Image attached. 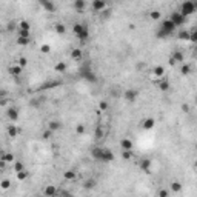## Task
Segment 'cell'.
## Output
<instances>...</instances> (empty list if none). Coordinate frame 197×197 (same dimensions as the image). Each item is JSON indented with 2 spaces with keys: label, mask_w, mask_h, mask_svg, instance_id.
<instances>
[{
  "label": "cell",
  "mask_w": 197,
  "mask_h": 197,
  "mask_svg": "<svg viewBox=\"0 0 197 197\" xmlns=\"http://www.w3.org/2000/svg\"><path fill=\"white\" fill-rule=\"evenodd\" d=\"M140 168L145 171V172H150L151 169V160H148V159H143L142 162H140Z\"/></svg>",
  "instance_id": "cell-14"
},
{
  "label": "cell",
  "mask_w": 197,
  "mask_h": 197,
  "mask_svg": "<svg viewBox=\"0 0 197 197\" xmlns=\"http://www.w3.org/2000/svg\"><path fill=\"white\" fill-rule=\"evenodd\" d=\"M94 186H95V180H94V179H89V180L85 182V188L91 189V188H94Z\"/></svg>",
  "instance_id": "cell-34"
},
{
  "label": "cell",
  "mask_w": 197,
  "mask_h": 197,
  "mask_svg": "<svg viewBox=\"0 0 197 197\" xmlns=\"http://www.w3.org/2000/svg\"><path fill=\"white\" fill-rule=\"evenodd\" d=\"M22 69H23V68L20 66V65H14V66L9 68V73L13 74L14 77H19V76L22 74Z\"/></svg>",
  "instance_id": "cell-13"
},
{
  "label": "cell",
  "mask_w": 197,
  "mask_h": 197,
  "mask_svg": "<svg viewBox=\"0 0 197 197\" xmlns=\"http://www.w3.org/2000/svg\"><path fill=\"white\" fill-rule=\"evenodd\" d=\"M65 31H66L65 25H62V23H57V25H56V32H57V34H63Z\"/></svg>",
  "instance_id": "cell-29"
},
{
  "label": "cell",
  "mask_w": 197,
  "mask_h": 197,
  "mask_svg": "<svg viewBox=\"0 0 197 197\" xmlns=\"http://www.w3.org/2000/svg\"><path fill=\"white\" fill-rule=\"evenodd\" d=\"M94 134H95V137H97V139H102V137H103V129L100 128V126L95 128V133H94Z\"/></svg>",
  "instance_id": "cell-37"
},
{
  "label": "cell",
  "mask_w": 197,
  "mask_h": 197,
  "mask_svg": "<svg viewBox=\"0 0 197 197\" xmlns=\"http://www.w3.org/2000/svg\"><path fill=\"white\" fill-rule=\"evenodd\" d=\"M42 52H45V54H46V52H49V46L43 45V46H42Z\"/></svg>",
  "instance_id": "cell-45"
},
{
  "label": "cell",
  "mask_w": 197,
  "mask_h": 197,
  "mask_svg": "<svg viewBox=\"0 0 197 197\" xmlns=\"http://www.w3.org/2000/svg\"><path fill=\"white\" fill-rule=\"evenodd\" d=\"M108 109V103L106 102H100L99 103V111H106Z\"/></svg>",
  "instance_id": "cell-40"
},
{
  "label": "cell",
  "mask_w": 197,
  "mask_h": 197,
  "mask_svg": "<svg viewBox=\"0 0 197 197\" xmlns=\"http://www.w3.org/2000/svg\"><path fill=\"white\" fill-rule=\"evenodd\" d=\"M137 95H139V91L137 89H126L123 94V99L126 100V102H136V99H137Z\"/></svg>",
  "instance_id": "cell-5"
},
{
  "label": "cell",
  "mask_w": 197,
  "mask_h": 197,
  "mask_svg": "<svg viewBox=\"0 0 197 197\" xmlns=\"http://www.w3.org/2000/svg\"><path fill=\"white\" fill-rule=\"evenodd\" d=\"M22 169H25V165H23L22 162H16L14 163V172H19Z\"/></svg>",
  "instance_id": "cell-31"
},
{
  "label": "cell",
  "mask_w": 197,
  "mask_h": 197,
  "mask_svg": "<svg viewBox=\"0 0 197 197\" xmlns=\"http://www.w3.org/2000/svg\"><path fill=\"white\" fill-rule=\"evenodd\" d=\"M171 189L176 191V193H179V191L182 189V185L179 183V182H172V183H171Z\"/></svg>",
  "instance_id": "cell-32"
},
{
  "label": "cell",
  "mask_w": 197,
  "mask_h": 197,
  "mask_svg": "<svg viewBox=\"0 0 197 197\" xmlns=\"http://www.w3.org/2000/svg\"><path fill=\"white\" fill-rule=\"evenodd\" d=\"M17 43L26 46V45L29 43V37H22V35H19V37H17Z\"/></svg>",
  "instance_id": "cell-24"
},
{
  "label": "cell",
  "mask_w": 197,
  "mask_h": 197,
  "mask_svg": "<svg viewBox=\"0 0 197 197\" xmlns=\"http://www.w3.org/2000/svg\"><path fill=\"white\" fill-rule=\"evenodd\" d=\"M105 6H106V0H94L92 2V9L95 11V13L105 9Z\"/></svg>",
  "instance_id": "cell-10"
},
{
  "label": "cell",
  "mask_w": 197,
  "mask_h": 197,
  "mask_svg": "<svg viewBox=\"0 0 197 197\" xmlns=\"http://www.w3.org/2000/svg\"><path fill=\"white\" fill-rule=\"evenodd\" d=\"M185 60V56L182 51H174L171 56V63H177V62H183Z\"/></svg>",
  "instance_id": "cell-9"
},
{
  "label": "cell",
  "mask_w": 197,
  "mask_h": 197,
  "mask_svg": "<svg viewBox=\"0 0 197 197\" xmlns=\"http://www.w3.org/2000/svg\"><path fill=\"white\" fill-rule=\"evenodd\" d=\"M71 57H73L74 60H80L82 59V51L80 49H74L73 52H71Z\"/></svg>",
  "instance_id": "cell-25"
},
{
  "label": "cell",
  "mask_w": 197,
  "mask_h": 197,
  "mask_svg": "<svg viewBox=\"0 0 197 197\" xmlns=\"http://www.w3.org/2000/svg\"><path fill=\"white\" fill-rule=\"evenodd\" d=\"M154 125H156L154 119H146V120L143 122V128H145V129H151V128H154Z\"/></svg>",
  "instance_id": "cell-19"
},
{
  "label": "cell",
  "mask_w": 197,
  "mask_h": 197,
  "mask_svg": "<svg viewBox=\"0 0 197 197\" xmlns=\"http://www.w3.org/2000/svg\"><path fill=\"white\" fill-rule=\"evenodd\" d=\"M17 134H19V129H17L14 125H9L8 126V136H11V137H16Z\"/></svg>",
  "instance_id": "cell-21"
},
{
  "label": "cell",
  "mask_w": 197,
  "mask_h": 197,
  "mask_svg": "<svg viewBox=\"0 0 197 197\" xmlns=\"http://www.w3.org/2000/svg\"><path fill=\"white\" fill-rule=\"evenodd\" d=\"M19 65H20L22 68H23V66H26V59H25V57H22L20 60H19Z\"/></svg>",
  "instance_id": "cell-44"
},
{
  "label": "cell",
  "mask_w": 197,
  "mask_h": 197,
  "mask_svg": "<svg viewBox=\"0 0 197 197\" xmlns=\"http://www.w3.org/2000/svg\"><path fill=\"white\" fill-rule=\"evenodd\" d=\"M2 160H5L6 163H9V162H14V154H11V153H8V154H2V157H0Z\"/></svg>",
  "instance_id": "cell-22"
},
{
  "label": "cell",
  "mask_w": 197,
  "mask_h": 197,
  "mask_svg": "<svg viewBox=\"0 0 197 197\" xmlns=\"http://www.w3.org/2000/svg\"><path fill=\"white\" fill-rule=\"evenodd\" d=\"M26 177H28V172H26V169H22V171H19V172H17V179H19V180H25Z\"/></svg>",
  "instance_id": "cell-28"
},
{
  "label": "cell",
  "mask_w": 197,
  "mask_h": 197,
  "mask_svg": "<svg viewBox=\"0 0 197 197\" xmlns=\"http://www.w3.org/2000/svg\"><path fill=\"white\" fill-rule=\"evenodd\" d=\"M48 128H49L52 133H54V131H57V129H60L62 128V123L60 122H57V120H51L49 122V125H48Z\"/></svg>",
  "instance_id": "cell-17"
},
{
  "label": "cell",
  "mask_w": 197,
  "mask_h": 197,
  "mask_svg": "<svg viewBox=\"0 0 197 197\" xmlns=\"http://www.w3.org/2000/svg\"><path fill=\"white\" fill-rule=\"evenodd\" d=\"M0 186H2L3 189H8L11 186V182L9 180H2V182H0Z\"/></svg>",
  "instance_id": "cell-39"
},
{
  "label": "cell",
  "mask_w": 197,
  "mask_h": 197,
  "mask_svg": "<svg viewBox=\"0 0 197 197\" xmlns=\"http://www.w3.org/2000/svg\"><path fill=\"white\" fill-rule=\"evenodd\" d=\"M20 29H26V31H29V23L28 22H20Z\"/></svg>",
  "instance_id": "cell-41"
},
{
  "label": "cell",
  "mask_w": 197,
  "mask_h": 197,
  "mask_svg": "<svg viewBox=\"0 0 197 197\" xmlns=\"http://www.w3.org/2000/svg\"><path fill=\"white\" fill-rule=\"evenodd\" d=\"M189 71H191L189 65H183V66H182V73L183 74H189Z\"/></svg>",
  "instance_id": "cell-43"
},
{
  "label": "cell",
  "mask_w": 197,
  "mask_h": 197,
  "mask_svg": "<svg viewBox=\"0 0 197 197\" xmlns=\"http://www.w3.org/2000/svg\"><path fill=\"white\" fill-rule=\"evenodd\" d=\"M83 26H85V25H82V23H74V25H73V32H74L76 35H79V34L82 32Z\"/></svg>",
  "instance_id": "cell-20"
},
{
  "label": "cell",
  "mask_w": 197,
  "mask_h": 197,
  "mask_svg": "<svg viewBox=\"0 0 197 197\" xmlns=\"http://www.w3.org/2000/svg\"><path fill=\"white\" fill-rule=\"evenodd\" d=\"M82 77H83L86 82H89V83H95V82H97V76H95L89 68H86V69L82 71Z\"/></svg>",
  "instance_id": "cell-4"
},
{
  "label": "cell",
  "mask_w": 197,
  "mask_h": 197,
  "mask_svg": "<svg viewBox=\"0 0 197 197\" xmlns=\"http://www.w3.org/2000/svg\"><path fill=\"white\" fill-rule=\"evenodd\" d=\"M114 160V154H112L109 150H103V157H102V162H105V163H108V162H112Z\"/></svg>",
  "instance_id": "cell-11"
},
{
  "label": "cell",
  "mask_w": 197,
  "mask_h": 197,
  "mask_svg": "<svg viewBox=\"0 0 197 197\" xmlns=\"http://www.w3.org/2000/svg\"><path fill=\"white\" fill-rule=\"evenodd\" d=\"M51 136H52V131H51L49 128H48V129L45 131V133H43V139H49Z\"/></svg>",
  "instance_id": "cell-42"
},
{
  "label": "cell",
  "mask_w": 197,
  "mask_h": 197,
  "mask_svg": "<svg viewBox=\"0 0 197 197\" xmlns=\"http://www.w3.org/2000/svg\"><path fill=\"white\" fill-rule=\"evenodd\" d=\"M65 69H66V65H65V63H62V62H60V63H57V65H56V71H57V73H63Z\"/></svg>",
  "instance_id": "cell-35"
},
{
  "label": "cell",
  "mask_w": 197,
  "mask_h": 197,
  "mask_svg": "<svg viewBox=\"0 0 197 197\" xmlns=\"http://www.w3.org/2000/svg\"><path fill=\"white\" fill-rule=\"evenodd\" d=\"M8 29H9V31H11V29H14V23H9V25H8Z\"/></svg>",
  "instance_id": "cell-47"
},
{
  "label": "cell",
  "mask_w": 197,
  "mask_h": 197,
  "mask_svg": "<svg viewBox=\"0 0 197 197\" xmlns=\"http://www.w3.org/2000/svg\"><path fill=\"white\" fill-rule=\"evenodd\" d=\"M159 194L162 196V197H168L169 193H168V191H165V189H162V191H159Z\"/></svg>",
  "instance_id": "cell-46"
},
{
  "label": "cell",
  "mask_w": 197,
  "mask_h": 197,
  "mask_svg": "<svg viewBox=\"0 0 197 197\" xmlns=\"http://www.w3.org/2000/svg\"><path fill=\"white\" fill-rule=\"evenodd\" d=\"M8 117H9L13 122H16L17 119H19V111H17L16 108H9V109H8Z\"/></svg>",
  "instance_id": "cell-16"
},
{
  "label": "cell",
  "mask_w": 197,
  "mask_h": 197,
  "mask_svg": "<svg viewBox=\"0 0 197 197\" xmlns=\"http://www.w3.org/2000/svg\"><path fill=\"white\" fill-rule=\"evenodd\" d=\"M103 150L105 148H92L91 151V156L94 160H99V162H102V157H103Z\"/></svg>",
  "instance_id": "cell-6"
},
{
  "label": "cell",
  "mask_w": 197,
  "mask_h": 197,
  "mask_svg": "<svg viewBox=\"0 0 197 197\" xmlns=\"http://www.w3.org/2000/svg\"><path fill=\"white\" fill-rule=\"evenodd\" d=\"M154 74H156L157 77H162V76L165 74V69H163V66H156V68H154Z\"/></svg>",
  "instance_id": "cell-27"
},
{
  "label": "cell",
  "mask_w": 197,
  "mask_h": 197,
  "mask_svg": "<svg viewBox=\"0 0 197 197\" xmlns=\"http://www.w3.org/2000/svg\"><path fill=\"white\" fill-rule=\"evenodd\" d=\"M120 146H122V150L131 151V150H133V142H131L129 139H122L120 140Z\"/></svg>",
  "instance_id": "cell-12"
},
{
  "label": "cell",
  "mask_w": 197,
  "mask_h": 197,
  "mask_svg": "<svg viewBox=\"0 0 197 197\" xmlns=\"http://www.w3.org/2000/svg\"><path fill=\"white\" fill-rule=\"evenodd\" d=\"M174 29H176V26H174V23H172L169 19L168 20H163L162 22V25H160V31H159V37H165V35H169V34H172L174 32Z\"/></svg>",
  "instance_id": "cell-1"
},
{
  "label": "cell",
  "mask_w": 197,
  "mask_h": 197,
  "mask_svg": "<svg viewBox=\"0 0 197 197\" xmlns=\"http://www.w3.org/2000/svg\"><path fill=\"white\" fill-rule=\"evenodd\" d=\"M169 20L174 23V26L177 28V26H182L183 23H185V17H183L180 13H172V14L169 16Z\"/></svg>",
  "instance_id": "cell-3"
},
{
  "label": "cell",
  "mask_w": 197,
  "mask_h": 197,
  "mask_svg": "<svg viewBox=\"0 0 197 197\" xmlns=\"http://www.w3.org/2000/svg\"><path fill=\"white\" fill-rule=\"evenodd\" d=\"M179 13H180L183 17L194 14V13H196V3L193 2V0H185V2L182 3V8H180V11H179Z\"/></svg>",
  "instance_id": "cell-2"
},
{
  "label": "cell",
  "mask_w": 197,
  "mask_h": 197,
  "mask_svg": "<svg viewBox=\"0 0 197 197\" xmlns=\"http://www.w3.org/2000/svg\"><path fill=\"white\" fill-rule=\"evenodd\" d=\"M73 6L76 11H79V13H83L86 8V0H74V3H73Z\"/></svg>",
  "instance_id": "cell-8"
},
{
  "label": "cell",
  "mask_w": 197,
  "mask_h": 197,
  "mask_svg": "<svg viewBox=\"0 0 197 197\" xmlns=\"http://www.w3.org/2000/svg\"><path fill=\"white\" fill-rule=\"evenodd\" d=\"M43 194H45V196H56V194H57V188L54 186V185H49V186L45 188Z\"/></svg>",
  "instance_id": "cell-15"
},
{
  "label": "cell",
  "mask_w": 197,
  "mask_h": 197,
  "mask_svg": "<svg viewBox=\"0 0 197 197\" xmlns=\"http://www.w3.org/2000/svg\"><path fill=\"white\" fill-rule=\"evenodd\" d=\"M65 179H66V180H74V179H76V172L74 171H66V172H65Z\"/></svg>",
  "instance_id": "cell-30"
},
{
  "label": "cell",
  "mask_w": 197,
  "mask_h": 197,
  "mask_svg": "<svg viewBox=\"0 0 197 197\" xmlns=\"http://www.w3.org/2000/svg\"><path fill=\"white\" fill-rule=\"evenodd\" d=\"M39 3H40L46 11H49V13H54V11H56V6H54V3H52L51 0H39Z\"/></svg>",
  "instance_id": "cell-7"
},
{
  "label": "cell",
  "mask_w": 197,
  "mask_h": 197,
  "mask_svg": "<svg viewBox=\"0 0 197 197\" xmlns=\"http://www.w3.org/2000/svg\"><path fill=\"white\" fill-rule=\"evenodd\" d=\"M179 39H182V40H189V32H188V31H180V32H179Z\"/></svg>",
  "instance_id": "cell-33"
},
{
  "label": "cell",
  "mask_w": 197,
  "mask_h": 197,
  "mask_svg": "<svg viewBox=\"0 0 197 197\" xmlns=\"http://www.w3.org/2000/svg\"><path fill=\"white\" fill-rule=\"evenodd\" d=\"M131 156H133V154H131V151H126V150H123V151H122V157H123L125 160H129V159H131Z\"/></svg>",
  "instance_id": "cell-38"
},
{
  "label": "cell",
  "mask_w": 197,
  "mask_h": 197,
  "mask_svg": "<svg viewBox=\"0 0 197 197\" xmlns=\"http://www.w3.org/2000/svg\"><path fill=\"white\" fill-rule=\"evenodd\" d=\"M76 133L79 134V136H82L83 133H85V126H83L82 123H80V125H77V126H76Z\"/></svg>",
  "instance_id": "cell-36"
},
{
  "label": "cell",
  "mask_w": 197,
  "mask_h": 197,
  "mask_svg": "<svg viewBox=\"0 0 197 197\" xmlns=\"http://www.w3.org/2000/svg\"><path fill=\"white\" fill-rule=\"evenodd\" d=\"M150 17H151L153 20H160L162 13H160V11H151V13H150Z\"/></svg>",
  "instance_id": "cell-26"
},
{
  "label": "cell",
  "mask_w": 197,
  "mask_h": 197,
  "mask_svg": "<svg viewBox=\"0 0 197 197\" xmlns=\"http://www.w3.org/2000/svg\"><path fill=\"white\" fill-rule=\"evenodd\" d=\"M159 88L162 89V91H168V89H169V82H168V80L159 82Z\"/></svg>",
  "instance_id": "cell-23"
},
{
  "label": "cell",
  "mask_w": 197,
  "mask_h": 197,
  "mask_svg": "<svg viewBox=\"0 0 197 197\" xmlns=\"http://www.w3.org/2000/svg\"><path fill=\"white\" fill-rule=\"evenodd\" d=\"M2 154H3V153H2V150H0V157H2Z\"/></svg>",
  "instance_id": "cell-48"
},
{
  "label": "cell",
  "mask_w": 197,
  "mask_h": 197,
  "mask_svg": "<svg viewBox=\"0 0 197 197\" xmlns=\"http://www.w3.org/2000/svg\"><path fill=\"white\" fill-rule=\"evenodd\" d=\"M82 42H85V40H88V37H89V31H88V28L86 26H83V29H82V32L77 35Z\"/></svg>",
  "instance_id": "cell-18"
}]
</instances>
